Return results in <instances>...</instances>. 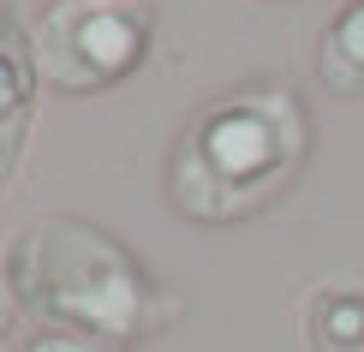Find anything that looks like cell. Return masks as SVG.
Returning <instances> with one entry per match:
<instances>
[{
    "label": "cell",
    "mask_w": 364,
    "mask_h": 352,
    "mask_svg": "<svg viewBox=\"0 0 364 352\" xmlns=\"http://www.w3.org/2000/svg\"><path fill=\"white\" fill-rule=\"evenodd\" d=\"M311 156V102L281 78H245L203 96L179 119L161 161V191L191 227H239L269 215L305 179Z\"/></svg>",
    "instance_id": "1"
},
{
    "label": "cell",
    "mask_w": 364,
    "mask_h": 352,
    "mask_svg": "<svg viewBox=\"0 0 364 352\" xmlns=\"http://www.w3.org/2000/svg\"><path fill=\"white\" fill-rule=\"evenodd\" d=\"M6 281L24 316L54 334L132 346L161 341L179 323V293L119 233L84 215H48L6 251Z\"/></svg>",
    "instance_id": "2"
},
{
    "label": "cell",
    "mask_w": 364,
    "mask_h": 352,
    "mask_svg": "<svg viewBox=\"0 0 364 352\" xmlns=\"http://www.w3.org/2000/svg\"><path fill=\"white\" fill-rule=\"evenodd\" d=\"M30 48L48 96H114L156 54V0H42Z\"/></svg>",
    "instance_id": "3"
},
{
    "label": "cell",
    "mask_w": 364,
    "mask_h": 352,
    "mask_svg": "<svg viewBox=\"0 0 364 352\" xmlns=\"http://www.w3.org/2000/svg\"><path fill=\"white\" fill-rule=\"evenodd\" d=\"M36 102H42V72L30 48V24L18 6H0V191L12 186L30 132H36Z\"/></svg>",
    "instance_id": "4"
},
{
    "label": "cell",
    "mask_w": 364,
    "mask_h": 352,
    "mask_svg": "<svg viewBox=\"0 0 364 352\" xmlns=\"http://www.w3.org/2000/svg\"><path fill=\"white\" fill-rule=\"evenodd\" d=\"M316 84L341 102L364 96V0H341L316 30Z\"/></svg>",
    "instance_id": "5"
},
{
    "label": "cell",
    "mask_w": 364,
    "mask_h": 352,
    "mask_svg": "<svg viewBox=\"0 0 364 352\" xmlns=\"http://www.w3.org/2000/svg\"><path fill=\"white\" fill-rule=\"evenodd\" d=\"M311 352H364V287H316L305 304Z\"/></svg>",
    "instance_id": "6"
},
{
    "label": "cell",
    "mask_w": 364,
    "mask_h": 352,
    "mask_svg": "<svg viewBox=\"0 0 364 352\" xmlns=\"http://www.w3.org/2000/svg\"><path fill=\"white\" fill-rule=\"evenodd\" d=\"M24 352H132V346H108V341H84V334H54V329H42V334H30Z\"/></svg>",
    "instance_id": "7"
},
{
    "label": "cell",
    "mask_w": 364,
    "mask_h": 352,
    "mask_svg": "<svg viewBox=\"0 0 364 352\" xmlns=\"http://www.w3.org/2000/svg\"><path fill=\"white\" fill-rule=\"evenodd\" d=\"M12 323H18V299H12V281H6V257H0V341L12 334Z\"/></svg>",
    "instance_id": "8"
}]
</instances>
